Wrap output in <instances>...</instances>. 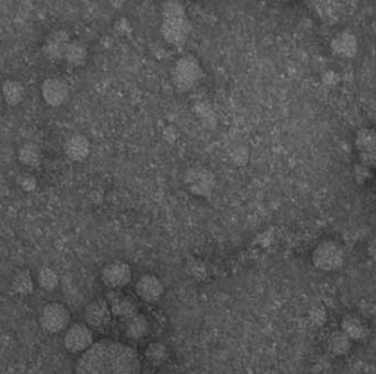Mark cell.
<instances>
[{
    "mask_svg": "<svg viewBox=\"0 0 376 374\" xmlns=\"http://www.w3.org/2000/svg\"><path fill=\"white\" fill-rule=\"evenodd\" d=\"M75 374H141L140 356L118 340H98L81 354Z\"/></svg>",
    "mask_w": 376,
    "mask_h": 374,
    "instance_id": "cell-1",
    "label": "cell"
},
{
    "mask_svg": "<svg viewBox=\"0 0 376 374\" xmlns=\"http://www.w3.org/2000/svg\"><path fill=\"white\" fill-rule=\"evenodd\" d=\"M162 32L164 38L175 47L185 44L190 33V19L179 3H167L162 7Z\"/></svg>",
    "mask_w": 376,
    "mask_h": 374,
    "instance_id": "cell-2",
    "label": "cell"
},
{
    "mask_svg": "<svg viewBox=\"0 0 376 374\" xmlns=\"http://www.w3.org/2000/svg\"><path fill=\"white\" fill-rule=\"evenodd\" d=\"M345 250L335 241H321L312 252V263L320 271H338L345 265Z\"/></svg>",
    "mask_w": 376,
    "mask_h": 374,
    "instance_id": "cell-3",
    "label": "cell"
},
{
    "mask_svg": "<svg viewBox=\"0 0 376 374\" xmlns=\"http://www.w3.org/2000/svg\"><path fill=\"white\" fill-rule=\"evenodd\" d=\"M203 77L202 67L199 60L192 56H181L175 63L173 79L178 91H190L199 84Z\"/></svg>",
    "mask_w": 376,
    "mask_h": 374,
    "instance_id": "cell-4",
    "label": "cell"
},
{
    "mask_svg": "<svg viewBox=\"0 0 376 374\" xmlns=\"http://www.w3.org/2000/svg\"><path fill=\"white\" fill-rule=\"evenodd\" d=\"M71 315L69 309L60 302H49L40 314V324L44 331L58 335L65 333L70 326Z\"/></svg>",
    "mask_w": 376,
    "mask_h": 374,
    "instance_id": "cell-5",
    "label": "cell"
},
{
    "mask_svg": "<svg viewBox=\"0 0 376 374\" xmlns=\"http://www.w3.org/2000/svg\"><path fill=\"white\" fill-rule=\"evenodd\" d=\"M65 347L70 354H82L93 345V333L86 324L69 326L63 337Z\"/></svg>",
    "mask_w": 376,
    "mask_h": 374,
    "instance_id": "cell-6",
    "label": "cell"
},
{
    "mask_svg": "<svg viewBox=\"0 0 376 374\" xmlns=\"http://www.w3.org/2000/svg\"><path fill=\"white\" fill-rule=\"evenodd\" d=\"M113 315L105 299L91 301L85 309V321L91 331L104 333L112 324Z\"/></svg>",
    "mask_w": 376,
    "mask_h": 374,
    "instance_id": "cell-7",
    "label": "cell"
},
{
    "mask_svg": "<svg viewBox=\"0 0 376 374\" xmlns=\"http://www.w3.org/2000/svg\"><path fill=\"white\" fill-rule=\"evenodd\" d=\"M187 190L196 197H206L213 192L215 187L214 175L203 167H192L184 176Z\"/></svg>",
    "mask_w": 376,
    "mask_h": 374,
    "instance_id": "cell-8",
    "label": "cell"
},
{
    "mask_svg": "<svg viewBox=\"0 0 376 374\" xmlns=\"http://www.w3.org/2000/svg\"><path fill=\"white\" fill-rule=\"evenodd\" d=\"M100 278L109 290H121L132 280V270L128 263L115 261L104 266L100 272Z\"/></svg>",
    "mask_w": 376,
    "mask_h": 374,
    "instance_id": "cell-9",
    "label": "cell"
},
{
    "mask_svg": "<svg viewBox=\"0 0 376 374\" xmlns=\"http://www.w3.org/2000/svg\"><path fill=\"white\" fill-rule=\"evenodd\" d=\"M105 300L109 303L113 317L128 320L139 314L135 301L120 290H109L106 294Z\"/></svg>",
    "mask_w": 376,
    "mask_h": 374,
    "instance_id": "cell-10",
    "label": "cell"
},
{
    "mask_svg": "<svg viewBox=\"0 0 376 374\" xmlns=\"http://www.w3.org/2000/svg\"><path fill=\"white\" fill-rule=\"evenodd\" d=\"M44 102L52 107H59L68 100L69 86L63 79L50 77L45 79L41 87Z\"/></svg>",
    "mask_w": 376,
    "mask_h": 374,
    "instance_id": "cell-11",
    "label": "cell"
},
{
    "mask_svg": "<svg viewBox=\"0 0 376 374\" xmlns=\"http://www.w3.org/2000/svg\"><path fill=\"white\" fill-rule=\"evenodd\" d=\"M165 287L162 280L153 274L142 275L135 284V294L146 302H157L162 299Z\"/></svg>",
    "mask_w": 376,
    "mask_h": 374,
    "instance_id": "cell-12",
    "label": "cell"
},
{
    "mask_svg": "<svg viewBox=\"0 0 376 374\" xmlns=\"http://www.w3.org/2000/svg\"><path fill=\"white\" fill-rule=\"evenodd\" d=\"M331 50L342 59H351L357 54L358 40L354 33L340 32L331 41Z\"/></svg>",
    "mask_w": 376,
    "mask_h": 374,
    "instance_id": "cell-13",
    "label": "cell"
},
{
    "mask_svg": "<svg viewBox=\"0 0 376 374\" xmlns=\"http://www.w3.org/2000/svg\"><path fill=\"white\" fill-rule=\"evenodd\" d=\"M65 153L72 162H85L91 153V141L84 134H74L65 142Z\"/></svg>",
    "mask_w": 376,
    "mask_h": 374,
    "instance_id": "cell-14",
    "label": "cell"
},
{
    "mask_svg": "<svg viewBox=\"0 0 376 374\" xmlns=\"http://www.w3.org/2000/svg\"><path fill=\"white\" fill-rule=\"evenodd\" d=\"M70 42L68 33L63 31L53 32L52 34L47 38L43 45V52L47 59L52 61L63 60L65 47Z\"/></svg>",
    "mask_w": 376,
    "mask_h": 374,
    "instance_id": "cell-15",
    "label": "cell"
},
{
    "mask_svg": "<svg viewBox=\"0 0 376 374\" xmlns=\"http://www.w3.org/2000/svg\"><path fill=\"white\" fill-rule=\"evenodd\" d=\"M150 324L149 320L141 315L133 316L132 318L128 319L125 322V336L129 340H142L146 335L149 334Z\"/></svg>",
    "mask_w": 376,
    "mask_h": 374,
    "instance_id": "cell-16",
    "label": "cell"
},
{
    "mask_svg": "<svg viewBox=\"0 0 376 374\" xmlns=\"http://www.w3.org/2000/svg\"><path fill=\"white\" fill-rule=\"evenodd\" d=\"M342 329L340 331L344 334L351 338L353 342H362L365 340L368 333L366 324H364V321L355 317V316H347L342 321Z\"/></svg>",
    "mask_w": 376,
    "mask_h": 374,
    "instance_id": "cell-17",
    "label": "cell"
},
{
    "mask_svg": "<svg viewBox=\"0 0 376 374\" xmlns=\"http://www.w3.org/2000/svg\"><path fill=\"white\" fill-rule=\"evenodd\" d=\"M355 149L357 155L375 153L376 131L372 128H362L356 132L354 139Z\"/></svg>",
    "mask_w": 376,
    "mask_h": 374,
    "instance_id": "cell-18",
    "label": "cell"
},
{
    "mask_svg": "<svg viewBox=\"0 0 376 374\" xmlns=\"http://www.w3.org/2000/svg\"><path fill=\"white\" fill-rule=\"evenodd\" d=\"M3 100L10 107H15L22 103L25 97V88L17 80H6L1 87Z\"/></svg>",
    "mask_w": 376,
    "mask_h": 374,
    "instance_id": "cell-19",
    "label": "cell"
},
{
    "mask_svg": "<svg viewBox=\"0 0 376 374\" xmlns=\"http://www.w3.org/2000/svg\"><path fill=\"white\" fill-rule=\"evenodd\" d=\"M88 51L84 44L70 41L65 47L63 60L70 66L80 67L87 61Z\"/></svg>",
    "mask_w": 376,
    "mask_h": 374,
    "instance_id": "cell-20",
    "label": "cell"
},
{
    "mask_svg": "<svg viewBox=\"0 0 376 374\" xmlns=\"http://www.w3.org/2000/svg\"><path fill=\"white\" fill-rule=\"evenodd\" d=\"M353 340L342 331H335L328 340V349L333 355L344 356L351 351Z\"/></svg>",
    "mask_w": 376,
    "mask_h": 374,
    "instance_id": "cell-21",
    "label": "cell"
},
{
    "mask_svg": "<svg viewBox=\"0 0 376 374\" xmlns=\"http://www.w3.org/2000/svg\"><path fill=\"white\" fill-rule=\"evenodd\" d=\"M17 157L23 165L27 167H38L42 160V153L38 144L28 142L19 148Z\"/></svg>",
    "mask_w": 376,
    "mask_h": 374,
    "instance_id": "cell-22",
    "label": "cell"
},
{
    "mask_svg": "<svg viewBox=\"0 0 376 374\" xmlns=\"http://www.w3.org/2000/svg\"><path fill=\"white\" fill-rule=\"evenodd\" d=\"M36 283L42 290L51 291L56 290L58 285H59V276L56 274V272L50 267H42L40 271L38 272L36 275Z\"/></svg>",
    "mask_w": 376,
    "mask_h": 374,
    "instance_id": "cell-23",
    "label": "cell"
},
{
    "mask_svg": "<svg viewBox=\"0 0 376 374\" xmlns=\"http://www.w3.org/2000/svg\"><path fill=\"white\" fill-rule=\"evenodd\" d=\"M144 356H146V359L150 363H153L155 365H160L168 360V349H167L165 344L159 343V342L151 343L149 346L146 347Z\"/></svg>",
    "mask_w": 376,
    "mask_h": 374,
    "instance_id": "cell-24",
    "label": "cell"
},
{
    "mask_svg": "<svg viewBox=\"0 0 376 374\" xmlns=\"http://www.w3.org/2000/svg\"><path fill=\"white\" fill-rule=\"evenodd\" d=\"M12 287L16 294L26 296L34 289V280L27 271H23L14 276Z\"/></svg>",
    "mask_w": 376,
    "mask_h": 374,
    "instance_id": "cell-25",
    "label": "cell"
},
{
    "mask_svg": "<svg viewBox=\"0 0 376 374\" xmlns=\"http://www.w3.org/2000/svg\"><path fill=\"white\" fill-rule=\"evenodd\" d=\"M372 176V170L370 168H367L362 164H356L354 168V178L355 181L357 182L358 184H364L370 179Z\"/></svg>",
    "mask_w": 376,
    "mask_h": 374,
    "instance_id": "cell-26",
    "label": "cell"
},
{
    "mask_svg": "<svg viewBox=\"0 0 376 374\" xmlns=\"http://www.w3.org/2000/svg\"><path fill=\"white\" fill-rule=\"evenodd\" d=\"M19 185L26 192H32L36 187V179L32 175H23L22 177L19 178Z\"/></svg>",
    "mask_w": 376,
    "mask_h": 374,
    "instance_id": "cell-27",
    "label": "cell"
},
{
    "mask_svg": "<svg viewBox=\"0 0 376 374\" xmlns=\"http://www.w3.org/2000/svg\"><path fill=\"white\" fill-rule=\"evenodd\" d=\"M312 321H313L314 324H324V321H326V312H324V310H322V309H320V310L316 309L312 312Z\"/></svg>",
    "mask_w": 376,
    "mask_h": 374,
    "instance_id": "cell-28",
    "label": "cell"
},
{
    "mask_svg": "<svg viewBox=\"0 0 376 374\" xmlns=\"http://www.w3.org/2000/svg\"><path fill=\"white\" fill-rule=\"evenodd\" d=\"M367 254H368L371 258L376 262V237L367 245Z\"/></svg>",
    "mask_w": 376,
    "mask_h": 374,
    "instance_id": "cell-29",
    "label": "cell"
},
{
    "mask_svg": "<svg viewBox=\"0 0 376 374\" xmlns=\"http://www.w3.org/2000/svg\"><path fill=\"white\" fill-rule=\"evenodd\" d=\"M3 94H1V89H0V107H1V104H3Z\"/></svg>",
    "mask_w": 376,
    "mask_h": 374,
    "instance_id": "cell-30",
    "label": "cell"
},
{
    "mask_svg": "<svg viewBox=\"0 0 376 374\" xmlns=\"http://www.w3.org/2000/svg\"><path fill=\"white\" fill-rule=\"evenodd\" d=\"M167 374H174V373H167Z\"/></svg>",
    "mask_w": 376,
    "mask_h": 374,
    "instance_id": "cell-31",
    "label": "cell"
}]
</instances>
